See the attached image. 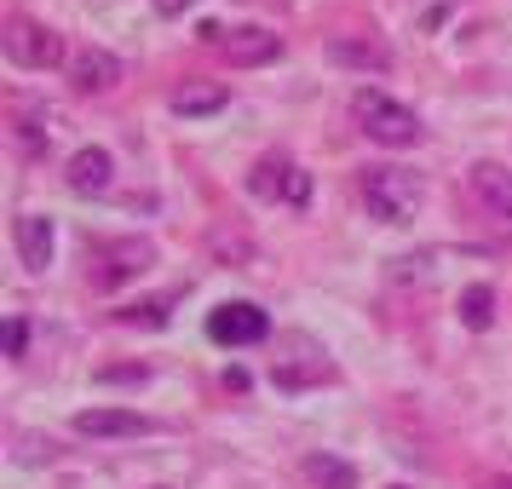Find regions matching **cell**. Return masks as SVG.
I'll return each instance as SVG.
<instances>
[{
  "label": "cell",
  "instance_id": "cell-16",
  "mask_svg": "<svg viewBox=\"0 0 512 489\" xmlns=\"http://www.w3.org/2000/svg\"><path fill=\"white\" fill-rule=\"evenodd\" d=\"M328 58H334V64H357V70H386V64H392V52L374 47V41H334Z\"/></svg>",
  "mask_w": 512,
  "mask_h": 489
},
{
  "label": "cell",
  "instance_id": "cell-15",
  "mask_svg": "<svg viewBox=\"0 0 512 489\" xmlns=\"http://www.w3.org/2000/svg\"><path fill=\"white\" fill-rule=\"evenodd\" d=\"M305 478L323 489H357V466L340 455H305Z\"/></svg>",
  "mask_w": 512,
  "mask_h": 489
},
{
  "label": "cell",
  "instance_id": "cell-23",
  "mask_svg": "<svg viewBox=\"0 0 512 489\" xmlns=\"http://www.w3.org/2000/svg\"><path fill=\"white\" fill-rule=\"evenodd\" d=\"M478 489H512V478H484Z\"/></svg>",
  "mask_w": 512,
  "mask_h": 489
},
{
  "label": "cell",
  "instance_id": "cell-1",
  "mask_svg": "<svg viewBox=\"0 0 512 489\" xmlns=\"http://www.w3.org/2000/svg\"><path fill=\"white\" fill-rule=\"evenodd\" d=\"M351 116L363 121V133H369L374 144H392V150H403V144L420 139V116L409 110V104L386 98L380 87H363V93L351 98Z\"/></svg>",
  "mask_w": 512,
  "mask_h": 489
},
{
  "label": "cell",
  "instance_id": "cell-7",
  "mask_svg": "<svg viewBox=\"0 0 512 489\" xmlns=\"http://www.w3.org/2000/svg\"><path fill=\"white\" fill-rule=\"evenodd\" d=\"M271 334V317L254 300H225L208 311V340L213 346H259Z\"/></svg>",
  "mask_w": 512,
  "mask_h": 489
},
{
  "label": "cell",
  "instance_id": "cell-18",
  "mask_svg": "<svg viewBox=\"0 0 512 489\" xmlns=\"http://www.w3.org/2000/svg\"><path fill=\"white\" fill-rule=\"evenodd\" d=\"M18 144H24V150H47L52 144V110H18Z\"/></svg>",
  "mask_w": 512,
  "mask_h": 489
},
{
  "label": "cell",
  "instance_id": "cell-22",
  "mask_svg": "<svg viewBox=\"0 0 512 489\" xmlns=\"http://www.w3.org/2000/svg\"><path fill=\"white\" fill-rule=\"evenodd\" d=\"M185 6H196V0H156V12H162V18H179Z\"/></svg>",
  "mask_w": 512,
  "mask_h": 489
},
{
  "label": "cell",
  "instance_id": "cell-9",
  "mask_svg": "<svg viewBox=\"0 0 512 489\" xmlns=\"http://www.w3.org/2000/svg\"><path fill=\"white\" fill-rule=\"evenodd\" d=\"M12 242H18L24 271H47L52 265V219L47 213H18L12 219Z\"/></svg>",
  "mask_w": 512,
  "mask_h": 489
},
{
  "label": "cell",
  "instance_id": "cell-19",
  "mask_svg": "<svg viewBox=\"0 0 512 489\" xmlns=\"http://www.w3.org/2000/svg\"><path fill=\"white\" fill-rule=\"evenodd\" d=\"M167 311H173V300H144V305H127V311H121V323H144V328H162L167 323Z\"/></svg>",
  "mask_w": 512,
  "mask_h": 489
},
{
  "label": "cell",
  "instance_id": "cell-17",
  "mask_svg": "<svg viewBox=\"0 0 512 489\" xmlns=\"http://www.w3.org/2000/svg\"><path fill=\"white\" fill-rule=\"evenodd\" d=\"M461 323H466V328H478V334L495 323V294H489L484 282H472V288L461 294Z\"/></svg>",
  "mask_w": 512,
  "mask_h": 489
},
{
  "label": "cell",
  "instance_id": "cell-13",
  "mask_svg": "<svg viewBox=\"0 0 512 489\" xmlns=\"http://www.w3.org/2000/svg\"><path fill=\"white\" fill-rule=\"evenodd\" d=\"M167 104H173V116H213V110L231 104V87H219V81H185Z\"/></svg>",
  "mask_w": 512,
  "mask_h": 489
},
{
  "label": "cell",
  "instance_id": "cell-5",
  "mask_svg": "<svg viewBox=\"0 0 512 489\" xmlns=\"http://www.w3.org/2000/svg\"><path fill=\"white\" fill-rule=\"evenodd\" d=\"M248 190L259 202H288V208H305L311 202V173L288 156H259L254 173H248Z\"/></svg>",
  "mask_w": 512,
  "mask_h": 489
},
{
  "label": "cell",
  "instance_id": "cell-8",
  "mask_svg": "<svg viewBox=\"0 0 512 489\" xmlns=\"http://www.w3.org/2000/svg\"><path fill=\"white\" fill-rule=\"evenodd\" d=\"M70 81L75 93H110V87H121V58L104 47H87L70 58Z\"/></svg>",
  "mask_w": 512,
  "mask_h": 489
},
{
  "label": "cell",
  "instance_id": "cell-20",
  "mask_svg": "<svg viewBox=\"0 0 512 489\" xmlns=\"http://www.w3.org/2000/svg\"><path fill=\"white\" fill-rule=\"evenodd\" d=\"M150 369L144 363H127V369H98V386H144Z\"/></svg>",
  "mask_w": 512,
  "mask_h": 489
},
{
  "label": "cell",
  "instance_id": "cell-11",
  "mask_svg": "<svg viewBox=\"0 0 512 489\" xmlns=\"http://www.w3.org/2000/svg\"><path fill=\"white\" fill-rule=\"evenodd\" d=\"M75 432L81 438H139V432H150V420L133 415V409H81Z\"/></svg>",
  "mask_w": 512,
  "mask_h": 489
},
{
  "label": "cell",
  "instance_id": "cell-21",
  "mask_svg": "<svg viewBox=\"0 0 512 489\" xmlns=\"http://www.w3.org/2000/svg\"><path fill=\"white\" fill-rule=\"evenodd\" d=\"M24 351H29V323L24 317H6V357L24 363Z\"/></svg>",
  "mask_w": 512,
  "mask_h": 489
},
{
  "label": "cell",
  "instance_id": "cell-14",
  "mask_svg": "<svg viewBox=\"0 0 512 489\" xmlns=\"http://www.w3.org/2000/svg\"><path fill=\"white\" fill-rule=\"evenodd\" d=\"M271 380H277L282 392H300V386H323V380H334V363H328L323 351H317V357H305V363H282V357H277Z\"/></svg>",
  "mask_w": 512,
  "mask_h": 489
},
{
  "label": "cell",
  "instance_id": "cell-3",
  "mask_svg": "<svg viewBox=\"0 0 512 489\" xmlns=\"http://www.w3.org/2000/svg\"><path fill=\"white\" fill-rule=\"evenodd\" d=\"M0 47H6V58L18 64V70H58L70 52H64V35L47 24H35V18H12L6 24V35H0Z\"/></svg>",
  "mask_w": 512,
  "mask_h": 489
},
{
  "label": "cell",
  "instance_id": "cell-12",
  "mask_svg": "<svg viewBox=\"0 0 512 489\" xmlns=\"http://www.w3.org/2000/svg\"><path fill=\"white\" fill-rule=\"evenodd\" d=\"M472 190H478V202H484L489 213H501V219H512V167L501 162H472Z\"/></svg>",
  "mask_w": 512,
  "mask_h": 489
},
{
  "label": "cell",
  "instance_id": "cell-6",
  "mask_svg": "<svg viewBox=\"0 0 512 489\" xmlns=\"http://www.w3.org/2000/svg\"><path fill=\"white\" fill-rule=\"evenodd\" d=\"M202 41L225 52L236 70H259V64H277L282 58V35H271V29H231L225 35L219 24H202Z\"/></svg>",
  "mask_w": 512,
  "mask_h": 489
},
{
  "label": "cell",
  "instance_id": "cell-10",
  "mask_svg": "<svg viewBox=\"0 0 512 489\" xmlns=\"http://www.w3.org/2000/svg\"><path fill=\"white\" fill-rule=\"evenodd\" d=\"M110 173H116L110 150L87 144V150H75V156H70V167H64V185H70L75 196H98V190H110Z\"/></svg>",
  "mask_w": 512,
  "mask_h": 489
},
{
  "label": "cell",
  "instance_id": "cell-4",
  "mask_svg": "<svg viewBox=\"0 0 512 489\" xmlns=\"http://www.w3.org/2000/svg\"><path fill=\"white\" fill-rule=\"evenodd\" d=\"M150 259H156V248H150L144 236L98 242V248H93V265H87V277H93V288H121V282L139 277V271H150Z\"/></svg>",
  "mask_w": 512,
  "mask_h": 489
},
{
  "label": "cell",
  "instance_id": "cell-2",
  "mask_svg": "<svg viewBox=\"0 0 512 489\" xmlns=\"http://www.w3.org/2000/svg\"><path fill=\"white\" fill-rule=\"evenodd\" d=\"M363 202L380 225H403L420 208V179L409 167H363Z\"/></svg>",
  "mask_w": 512,
  "mask_h": 489
}]
</instances>
